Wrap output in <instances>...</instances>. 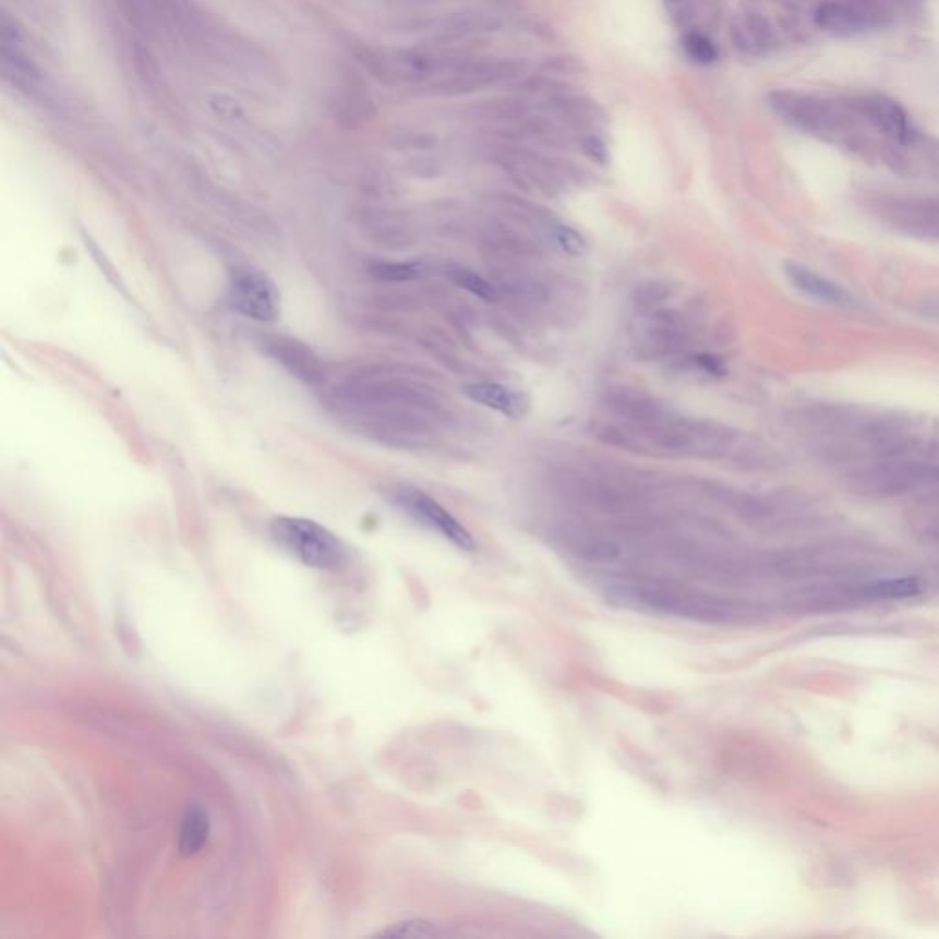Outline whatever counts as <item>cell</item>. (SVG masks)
Wrapping results in <instances>:
<instances>
[{"mask_svg":"<svg viewBox=\"0 0 939 939\" xmlns=\"http://www.w3.org/2000/svg\"><path fill=\"white\" fill-rule=\"evenodd\" d=\"M468 398L473 402L481 404L489 410L497 411L499 416L519 421L530 410V400L523 393L516 392L513 387L503 386L497 382H475L465 389Z\"/></svg>","mask_w":939,"mask_h":939,"instance_id":"8992f818","label":"cell"},{"mask_svg":"<svg viewBox=\"0 0 939 939\" xmlns=\"http://www.w3.org/2000/svg\"><path fill=\"white\" fill-rule=\"evenodd\" d=\"M395 499L402 510L410 514L411 518L417 519L428 529L435 530L437 534L454 543L456 547L461 549V551L475 549V540L468 532L467 527L459 519L454 518L443 505H438L433 497L428 496L421 490H398Z\"/></svg>","mask_w":939,"mask_h":939,"instance_id":"277c9868","label":"cell"},{"mask_svg":"<svg viewBox=\"0 0 939 939\" xmlns=\"http://www.w3.org/2000/svg\"><path fill=\"white\" fill-rule=\"evenodd\" d=\"M699 365L703 368L709 375H718L721 376L725 373V368H723V363H721L720 358L710 357V354H703V357H699Z\"/></svg>","mask_w":939,"mask_h":939,"instance_id":"44dd1931","label":"cell"},{"mask_svg":"<svg viewBox=\"0 0 939 939\" xmlns=\"http://www.w3.org/2000/svg\"><path fill=\"white\" fill-rule=\"evenodd\" d=\"M472 112L479 120L518 123L529 118V105L521 98H494L473 105Z\"/></svg>","mask_w":939,"mask_h":939,"instance_id":"7c38bea8","label":"cell"},{"mask_svg":"<svg viewBox=\"0 0 939 939\" xmlns=\"http://www.w3.org/2000/svg\"><path fill=\"white\" fill-rule=\"evenodd\" d=\"M817 23L833 34L850 35L865 28L866 17L846 4H824L817 13Z\"/></svg>","mask_w":939,"mask_h":939,"instance_id":"8fae6325","label":"cell"},{"mask_svg":"<svg viewBox=\"0 0 939 939\" xmlns=\"http://www.w3.org/2000/svg\"><path fill=\"white\" fill-rule=\"evenodd\" d=\"M502 28V21L492 15H486L483 12H473V10H462V12H454L441 21V35L444 39L459 40L470 35L490 34Z\"/></svg>","mask_w":939,"mask_h":939,"instance_id":"9c48e42d","label":"cell"},{"mask_svg":"<svg viewBox=\"0 0 939 939\" xmlns=\"http://www.w3.org/2000/svg\"><path fill=\"white\" fill-rule=\"evenodd\" d=\"M850 107L855 110V115L865 118L879 133L898 144H912L917 139L911 116L898 101L882 94H865L852 99Z\"/></svg>","mask_w":939,"mask_h":939,"instance_id":"5b68a950","label":"cell"},{"mask_svg":"<svg viewBox=\"0 0 939 939\" xmlns=\"http://www.w3.org/2000/svg\"><path fill=\"white\" fill-rule=\"evenodd\" d=\"M209 815L201 806H193L185 812L180 828L179 850L184 857L201 852L209 836Z\"/></svg>","mask_w":939,"mask_h":939,"instance_id":"30bf717a","label":"cell"},{"mask_svg":"<svg viewBox=\"0 0 939 939\" xmlns=\"http://www.w3.org/2000/svg\"><path fill=\"white\" fill-rule=\"evenodd\" d=\"M666 2H672V4H675V2H681V0H666Z\"/></svg>","mask_w":939,"mask_h":939,"instance_id":"7402d4cb","label":"cell"},{"mask_svg":"<svg viewBox=\"0 0 939 939\" xmlns=\"http://www.w3.org/2000/svg\"><path fill=\"white\" fill-rule=\"evenodd\" d=\"M228 303L233 311L255 322H274L281 312V296L265 272L242 268L233 272L228 287Z\"/></svg>","mask_w":939,"mask_h":939,"instance_id":"3957f363","label":"cell"},{"mask_svg":"<svg viewBox=\"0 0 939 939\" xmlns=\"http://www.w3.org/2000/svg\"><path fill=\"white\" fill-rule=\"evenodd\" d=\"M583 151H586V155L589 158H593V160L599 161V164H604L607 160V149H605L604 142L599 139V136H588V139H583Z\"/></svg>","mask_w":939,"mask_h":939,"instance_id":"ffe728a7","label":"cell"},{"mask_svg":"<svg viewBox=\"0 0 939 939\" xmlns=\"http://www.w3.org/2000/svg\"><path fill=\"white\" fill-rule=\"evenodd\" d=\"M549 109L565 116L567 120L578 125L591 123L597 120V116H604V110L600 109L599 105L588 98H578V96H565V94H554L549 99Z\"/></svg>","mask_w":939,"mask_h":939,"instance_id":"4fadbf2b","label":"cell"},{"mask_svg":"<svg viewBox=\"0 0 939 939\" xmlns=\"http://www.w3.org/2000/svg\"><path fill=\"white\" fill-rule=\"evenodd\" d=\"M554 237H556L559 249L569 255H583L586 254V250H588L586 239L575 228H570V226H556Z\"/></svg>","mask_w":939,"mask_h":939,"instance_id":"e0dca14e","label":"cell"},{"mask_svg":"<svg viewBox=\"0 0 939 939\" xmlns=\"http://www.w3.org/2000/svg\"><path fill=\"white\" fill-rule=\"evenodd\" d=\"M421 272L422 265L419 263H387V265H381L376 268L378 276L384 277V279H397V281L419 277Z\"/></svg>","mask_w":939,"mask_h":939,"instance_id":"d6986e66","label":"cell"},{"mask_svg":"<svg viewBox=\"0 0 939 939\" xmlns=\"http://www.w3.org/2000/svg\"><path fill=\"white\" fill-rule=\"evenodd\" d=\"M270 534L279 547L314 569H340L346 562L344 543L312 519L281 516L272 521Z\"/></svg>","mask_w":939,"mask_h":939,"instance_id":"6da1fadb","label":"cell"},{"mask_svg":"<svg viewBox=\"0 0 939 939\" xmlns=\"http://www.w3.org/2000/svg\"><path fill=\"white\" fill-rule=\"evenodd\" d=\"M623 604L635 610L669 613L677 617L715 618L725 617L726 611L721 602L707 599L703 594L681 593L655 586H624L618 594H613Z\"/></svg>","mask_w":939,"mask_h":939,"instance_id":"7a4b0ae2","label":"cell"},{"mask_svg":"<svg viewBox=\"0 0 939 939\" xmlns=\"http://www.w3.org/2000/svg\"><path fill=\"white\" fill-rule=\"evenodd\" d=\"M376 936H381V938H433V936H438V930L433 923L424 922V919H410V922L395 923Z\"/></svg>","mask_w":939,"mask_h":939,"instance_id":"5bb4252c","label":"cell"},{"mask_svg":"<svg viewBox=\"0 0 939 939\" xmlns=\"http://www.w3.org/2000/svg\"><path fill=\"white\" fill-rule=\"evenodd\" d=\"M450 276L452 279L461 287V289L472 292L473 296H478L481 300H494V289H492V285H490L484 277L478 276L475 272L457 266V268L450 270Z\"/></svg>","mask_w":939,"mask_h":939,"instance_id":"2e32d148","label":"cell"},{"mask_svg":"<svg viewBox=\"0 0 939 939\" xmlns=\"http://www.w3.org/2000/svg\"><path fill=\"white\" fill-rule=\"evenodd\" d=\"M525 63L508 58H467L454 72L467 75L478 88L496 85L523 74Z\"/></svg>","mask_w":939,"mask_h":939,"instance_id":"ba28073f","label":"cell"},{"mask_svg":"<svg viewBox=\"0 0 939 939\" xmlns=\"http://www.w3.org/2000/svg\"><path fill=\"white\" fill-rule=\"evenodd\" d=\"M683 47H685L686 53L699 64L714 63L720 56L714 43L707 35L698 34V32L686 35Z\"/></svg>","mask_w":939,"mask_h":939,"instance_id":"9a60e30c","label":"cell"},{"mask_svg":"<svg viewBox=\"0 0 939 939\" xmlns=\"http://www.w3.org/2000/svg\"><path fill=\"white\" fill-rule=\"evenodd\" d=\"M785 274L796 289L802 290L804 294L811 296L815 300L824 301V303L835 306H852L855 303L853 296L846 289H842L841 285L830 281L828 277L815 274L806 266L787 263Z\"/></svg>","mask_w":939,"mask_h":939,"instance_id":"52a82bcc","label":"cell"},{"mask_svg":"<svg viewBox=\"0 0 939 939\" xmlns=\"http://www.w3.org/2000/svg\"><path fill=\"white\" fill-rule=\"evenodd\" d=\"M542 69L545 72H553V74L578 75L583 72V64L577 56L556 53V56L543 59Z\"/></svg>","mask_w":939,"mask_h":939,"instance_id":"ac0fdd59","label":"cell"}]
</instances>
